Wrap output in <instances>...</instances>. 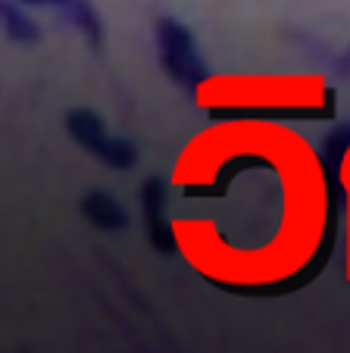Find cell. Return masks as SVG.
<instances>
[{
  "label": "cell",
  "instance_id": "1",
  "mask_svg": "<svg viewBox=\"0 0 350 353\" xmlns=\"http://www.w3.org/2000/svg\"><path fill=\"white\" fill-rule=\"evenodd\" d=\"M169 234L225 291L272 294L316 269L329 244V181L313 144L275 122H219L172 169Z\"/></svg>",
  "mask_w": 350,
  "mask_h": 353
},
{
  "label": "cell",
  "instance_id": "2",
  "mask_svg": "<svg viewBox=\"0 0 350 353\" xmlns=\"http://www.w3.org/2000/svg\"><path fill=\"white\" fill-rule=\"evenodd\" d=\"M157 47H159V60H163L166 72L182 85H204L206 81V69L204 60L197 54L191 32L185 26L172 19H163L157 28Z\"/></svg>",
  "mask_w": 350,
  "mask_h": 353
},
{
  "label": "cell",
  "instance_id": "3",
  "mask_svg": "<svg viewBox=\"0 0 350 353\" xmlns=\"http://www.w3.org/2000/svg\"><path fill=\"white\" fill-rule=\"evenodd\" d=\"M69 134L75 138V144H81L91 157H97L100 163L113 169H128L135 166V147L128 141L116 138V134L106 132V125L88 110H72L66 119Z\"/></svg>",
  "mask_w": 350,
  "mask_h": 353
},
{
  "label": "cell",
  "instance_id": "4",
  "mask_svg": "<svg viewBox=\"0 0 350 353\" xmlns=\"http://www.w3.org/2000/svg\"><path fill=\"white\" fill-rule=\"evenodd\" d=\"M81 210H85L88 222L97 225V228H110V232H116V228L126 225V210L119 207V200L113 197V194L91 191L85 197V203H81Z\"/></svg>",
  "mask_w": 350,
  "mask_h": 353
},
{
  "label": "cell",
  "instance_id": "5",
  "mask_svg": "<svg viewBox=\"0 0 350 353\" xmlns=\"http://www.w3.org/2000/svg\"><path fill=\"white\" fill-rule=\"evenodd\" d=\"M341 188H344V207H347V272H350V147L341 160Z\"/></svg>",
  "mask_w": 350,
  "mask_h": 353
},
{
  "label": "cell",
  "instance_id": "6",
  "mask_svg": "<svg viewBox=\"0 0 350 353\" xmlns=\"http://www.w3.org/2000/svg\"><path fill=\"white\" fill-rule=\"evenodd\" d=\"M26 3H66V0H26Z\"/></svg>",
  "mask_w": 350,
  "mask_h": 353
}]
</instances>
